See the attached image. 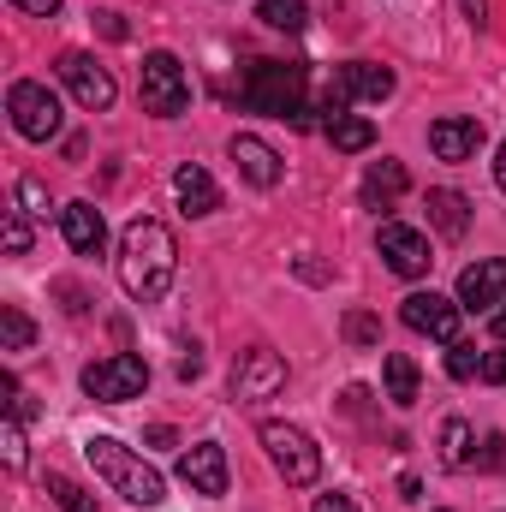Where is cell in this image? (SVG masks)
Listing matches in <instances>:
<instances>
[{
	"label": "cell",
	"mask_w": 506,
	"mask_h": 512,
	"mask_svg": "<svg viewBox=\"0 0 506 512\" xmlns=\"http://www.w3.org/2000/svg\"><path fill=\"white\" fill-rule=\"evenodd\" d=\"M137 90H143V108L161 114V120H179V114L191 108V78H185L179 54H167V48L143 54V78H137Z\"/></svg>",
	"instance_id": "cell-5"
},
{
	"label": "cell",
	"mask_w": 506,
	"mask_h": 512,
	"mask_svg": "<svg viewBox=\"0 0 506 512\" xmlns=\"http://www.w3.org/2000/svg\"><path fill=\"white\" fill-rule=\"evenodd\" d=\"M495 179H501V191H506V143H501V155H495Z\"/></svg>",
	"instance_id": "cell-41"
},
{
	"label": "cell",
	"mask_w": 506,
	"mask_h": 512,
	"mask_svg": "<svg viewBox=\"0 0 506 512\" xmlns=\"http://www.w3.org/2000/svg\"><path fill=\"white\" fill-rule=\"evenodd\" d=\"M84 453H90L96 477H102L120 501H131V507H161V501H167L161 471H155V465H143V459H137L131 447H120L114 435H90V441H84Z\"/></svg>",
	"instance_id": "cell-3"
},
{
	"label": "cell",
	"mask_w": 506,
	"mask_h": 512,
	"mask_svg": "<svg viewBox=\"0 0 506 512\" xmlns=\"http://www.w3.org/2000/svg\"><path fill=\"white\" fill-rule=\"evenodd\" d=\"M0 441H6V465L18 471V465H24V417H12V411H6V429H0Z\"/></svg>",
	"instance_id": "cell-30"
},
{
	"label": "cell",
	"mask_w": 506,
	"mask_h": 512,
	"mask_svg": "<svg viewBox=\"0 0 506 512\" xmlns=\"http://www.w3.org/2000/svg\"><path fill=\"white\" fill-rule=\"evenodd\" d=\"M227 155L239 161V173L251 179L256 191H274V185H280V173H286V167H280V155H274V143H262L256 131H239V137L227 143Z\"/></svg>",
	"instance_id": "cell-13"
},
{
	"label": "cell",
	"mask_w": 506,
	"mask_h": 512,
	"mask_svg": "<svg viewBox=\"0 0 506 512\" xmlns=\"http://www.w3.org/2000/svg\"><path fill=\"white\" fill-rule=\"evenodd\" d=\"M197 376H203V358H197V352H191V358H179V382H197Z\"/></svg>",
	"instance_id": "cell-37"
},
{
	"label": "cell",
	"mask_w": 506,
	"mask_h": 512,
	"mask_svg": "<svg viewBox=\"0 0 506 512\" xmlns=\"http://www.w3.org/2000/svg\"><path fill=\"white\" fill-rule=\"evenodd\" d=\"M262 453L268 465L292 483V489H310L322 477V447L298 429V423H262Z\"/></svg>",
	"instance_id": "cell-4"
},
{
	"label": "cell",
	"mask_w": 506,
	"mask_h": 512,
	"mask_svg": "<svg viewBox=\"0 0 506 512\" xmlns=\"http://www.w3.org/2000/svg\"><path fill=\"white\" fill-rule=\"evenodd\" d=\"M18 203H24L30 215H48V191H42V179H18Z\"/></svg>",
	"instance_id": "cell-31"
},
{
	"label": "cell",
	"mask_w": 506,
	"mask_h": 512,
	"mask_svg": "<svg viewBox=\"0 0 506 512\" xmlns=\"http://www.w3.org/2000/svg\"><path fill=\"white\" fill-rule=\"evenodd\" d=\"M60 227H66V245L78 256H102L108 251V221L96 203H66L60 209Z\"/></svg>",
	"instance_id": "cell-15"
},
{
	"label": "cell",
	"mask_w": 506,
	"mask_h": 512,
	"mask_svg": "<svg viewBox=\"0 0 506 512\" xmlns=\"http://www.w3.org/2000/svg\"><path fill=\"white\" fill-rule=\"evenodd\" d=\"M173 197H179L185 215H215V209H221V185H215L197 161H185V167L173 173Z\"/></svg>",
	"instance_id": "cell-17"
},
{
	"label": "cell",
	"mask_w": 506,
	"mask_h": 512,
	"mask_svg": "<svg viewBox=\"0 0 506 512\" xmlns=\"http://www.w3.org/2000/svg\"><path fill=\"white\" fill-rule=\"evenodd\" d=\"M459 310H465V304H453V298H441V292H411V298L399 304L405 328H411V334H429V340H441V346L459 340Z\"/></svg>",
	"instance_id": "cell-10"
},
{
	"label": "cell",
	"mask_w": 506,
	"mask_h": 512,
	"mask_svg": "<svg viewBox=\"0 0 506 512\" xmlns=\"http://www.w3.org/2000/svg\"><path fill=\"white\" fill-rule=\"evenodd\" d=\"M54 72H60V84L78 96V108H84V114H108V108H114V96H120L114 72H108L96 54H78V48H72V54H60V66H54Z\"/></svg>",
	"instance_id": "cell-7"
},
{
	"label": "cell",
	"mask_w": 506,
	"mask_h": 512,
	"mask_svg": "<svg viewBox=\"0 0 506 512\" xmlns=\"http://www.w3.org/2000/svg\"><path fill=\"white\" fill-rule=\"evenodd\" d=\"M477 465H483V471H506V435H489V441H483Z\"/></svg>",
	"instance_id": "cell-32"
},
{
	"label": "cell",
	"mask_w": 506,
	"mask_h": 512,
	"mask_svg": "<svg viewBox=\"0 0 506 512\" xmlns=\"http://www.w3.org/2000/svg\"><path fill=\"white\" fill-rule=\"evenodd\" d=\"M346 340H352V346H381V322L370 310H352V316H346Z\"/></svg>",
	"instance_id": "cell-28"
},
{
	"label": "cell",
	"mask_w": 506,
	"mask_h": 512,
	"mask_svg": "<svg viewBox=\"0 0 506 512\" xmlns=\"http://www.w3.org/2000/svg\"><path fill=\"white\" fill-rule=\"evenodd\" d=\"M376 251L381 262L393 268V274H405V280H417V274H429V239L417 233V227H405V221H381V233H376Z\"/></svg>",
	"instance_id": "cell-11"
},
{
	"label": "cell",
	"mask_w": 506,
	"mask_h": 512,
	"mask_svg": "<svg viewBox=\"0 0 506 512\" xmlns=\"http://www.w3.org/2000/svg\"><path fill=\"white\" fill-rule=\"evenodd\" d=\"M381 387H387V405L411 411V405H417V364H411L405 352H387V358H381Z\"/></svg>",
	"instance_id": "cell-20"
},
{
	"label": "cell",
	"mask_w": 506,
	"mask_h": 512,
	"mask_svg": "<svg viewBox=\"0 0 506 512\" xmlns=\"http://www.w3.org/2000/svg\"><path fill=\"white\" fill-rule=\"evenodd\" d=\"M483 137H489L483 120H459V114H453V120H435V126H429V149H435L441 161H471V155L483 149Z\"/></svg>",
	"instance_id": "cell-16"
},
{
	"label": "cell",
	"mask_w": 506,
	"mask_h": 512,
	"mask_svg": "<svg viewBox=\"0 0 506 512\" xmlns=\"http://www.w3.org/2000/svg\"><path fill=\"white\" fill-rule=\"evenodd\" d=\"M18 12H36V18H54L60 12V0H12Z\"/></svg>",
	"instance_id": "cell-36"
},
{
	"label": "cell",
	"mask_w": 506,
	"mask_h": 512,
	"mask_svg": "<svg viewBox=\"0 0 506 512\" xmlns=\"http://www.w3.org/2000/svg\"><path fill=\"white\" fill-rule=\"evenodd\" d=\"M173 441H179V435H173L167 423H155V429H149V447H173Z\"/></svg>",
	"instance_id": "cell-38"
},
{
	"label": "cell",
	"mask_w": 506,
	"mask_h": 512,
	"mask_svg": "<svg viewBox=\"0 0 506 512\" xmlns=\"http://www.w3.org/2000/svg\"><path fill=\"white\" fill-rule=\"evenodd\" d=\"M310 72L298 66V60H245V72H239V102L251 108V114H274V120H292V126H316V114H310Z\"/></svg>",
	"instance_id": "cell-2"
},
{
	"label": "cell",
	"mask_w": 506,
	"mask_h": 512,
	"mask_svg": "<svg viewBox=\"0 0 506 512\" xmlns=\"http://www.w3.org/2000/svg\"><path fill=\"white\" fill-rule=\"evenodd\" d=\"M429 227H435L441 239H465V227H471V203H465L459 191H429Z\"/></svg>",
	"instance_id": "cell-19"
},
{
	"label": "cell",
	"mask_w": 506,
	"mask_h": 512,
	"mask_svg": "<svg viewBox=\"0 0 506 512\" xmlns=\"http://www.w3.org/2000/svg\"><path fill=\"white\" fill-rule=\"evenodd\" d=\"M489 334H495V340L506 346V310H495V316H489Z\"/></svg>",
	"instance_id": "cell-40"
},
{
	"label": "cell",
	"mask_w": 506,
	"mask_h": 512,
	"mask_svg": "<svg viewBox=\"0 0 506 512\" xmlns=\"http://www.w3.org/2000/svg\"><path fill=\"white\" fill-rule=\"evenodd\" d=\"M96 30H102L108 42H126V36H131V24L120 18V12H96Z\"/></svg>",
	"instance_id": "cell-34"
},
{
	"label": "cell",
	"mask_w": 506,
	"mask_h": 512,
	"mask_svg": "<svg viewBox=\"0 0 506 512\" xmlns=\"http://www.w3.org/2000/svg\"><path fill=\"white\" fill-rule=\"evenodd\" d=\"M6 114H12V131L30 137V143H48V137H60V126H66L60 96L48 84H36V78H18L6 90Z\"/></svg>",
	"instance_id": "cell-6"
},
{
	"label": "cell",
	"mask_w": 506,
	"mask_h": 512,
	"mask_svg": "<svg viewBox=\"0 0 506 512\" xmlns=\"http://www.w3.org/2000/svg\"><path fill=\"white\" fill-rule=\"evenodd\" d=\"M465 18H471V24H483V18H489V0H465Z\"/></svg>",
	"instance_id": "cell-39"
},
{
	"label": "cell",
	"mask_w": 506,
	"mask_h": 512,
	"mask_svg": "<svg viewBox=\"0 0 506 512\" xmlns=\"http://www.w3.org/2000/svg\"><path fill=\"white\" fill-rule=\"evenodd\" d=\"M143 387H149V364H143L137 352H114V358H102V364L84 370V393H90L96 405H126Z\"/></svg>",
	"instance_id": "cell-8"
},
{
	"label": "cell",
	"mask_w": 506,
	"mask_h": 512,
	"mask_svg": "<svg viewBox=\"0 0 506 512\" xmlns=\"http://www.w3.org/2000/svg\"><path fill=\"white\" fill-rule=\"evenodd\" d=\"M310 512H358V501H352V495H322Z\"/></svg>",
	"instance_id": "cell-35"
},
{
	"label": "cell",
	"mask_w": 506,
	"mask_h": 512,
	"mask_svg": "<svg viewBox=\"0 0 506 512\" xmlns=\"http://www.w3.org/2000/svg\"><path fill=\"white\" fill-rule=\"evenodd\" d=\"M179 483H185L191 495L221 501V495H227V447H221V441H197V447L179 459Z\"/></svg>",
	"instance_id": "cell-12"
},
{
	"label": "cell",
	"mask_w": 506,
	"mask_h": 512,
	"mask_svg": "<svg viewBox=\"0 0 506 512\" xmlns=\"http://www.w3.org/2000/svg\"><path fill=\"white\" fill-rule=\"evenodd\" d=\"M477 370H483L477 346H471V340H453V346H447V376H453V382H471Z\"/></svg>",
	"instance_id": "cell-27"
},
{
	"label": "cell",
	"mask_w": 506,
	"mask_h": 512,
	"mask_svg": "<svg viewBox=\"0 0 506 512\" xmlns=\"http://www.w3.org/2000/svg\"><path fill=\"white\" fill-rule=\"evenodd\" d=\"M48 495H54V507L60 512H96V495H84L66 471H48Z\"/></svg>",
	"instance_id": "cell-26"
},
{
	"label": "cell",
	"mask_w": 506,
	"mask_h": 512,
	"mask_svg": "<svg viewBox=\"0 0 506 512\" xmlns=\"http://www.w3.org/2000/svg\"><path fill=\"white\" fill-rule=\"evenodd\" d=\"M506 298V256H483L459 274V304L465 310H489Z\"/></svg>",
	"instance_id": "cell-14"
},
{
	"label": "cell",
	"mask_w": 506,
	"mask_h": 512,
	"mask_svg": "<svg viewBox=\"0 0 506 512\" xmlns=\"http://www.w3.org/2000/svg\"><path fill=\"white\" fill-rule=\"evenodd\" d=\"M233 399L239 405H262V399H274L280 387H286V358L280 352H268V346H251V352H239V364H233Z\"/></svg>",
	"instance_id": "cell-9"
},
{
	"label": "cell",
	"mask_w": 506,
	"mask_h": 512,
	"mask_svg": "<svg viewBox=\"0 0 506 512\" xmlns=\"http://www.w3.org/2000/svg\"><path fill=\"white\" fill-rule=\"evenodd\" d=\"M346 90H352V102H387L393 96V72L370 66V60H352L346 66Z\"/></svg>",
	"instance_id": "cell-21"
},
{
	"label": "cell",
	"mask_w": 506,
	"mask_h": 512,
	"mask_svg": "<svg viewBox=\"0 0 506 512\" xmlns=\"http://www.w3.org/2000/svg\"><path fill=\"white\" fill-rule=\"evenodd\" d=\"M405 185H411V173H405L399 161H370V173H364V203H370V209H393V203L405 197Z\"/></svg>",
	"instance_id": "cell-18"
},
{
	"label": "cell",
	"mask_w": 506,
	"mask_h": 512,
	"mask_svg": "<svg viewBox=\"0 0 506 512\" xmlns=\"http://www.w3.org/2000/svg\"><path fill=\"white\" fill-rule=\"evenodd\" d=\"M483 382H495V387H506V346H495V352H483V370H477Z\"/></svg>",
	"instance_id": "cell-33"
},
{
	"label": "cell",
	"mask_w": 506,
	"mask_h": 512,
	"mask_svg": "<svg viewBox=\"0 0 506 512\" xmlns=\"http://www.w3.org/2000/svg\"><path fill=\"white\" fill-rule=\"evenodd\" d=\"M30 340H36V322L18 304H0V352H24Z\"/></svg>",
	"instance_id": "cell-25"
},
{
	"label": "cell",
	"mask_w": 506,
	"mask_h": 512,
	"mask_svg": "<svg viewBox=\"0 0 506 512\" xmlns=\"http://www.w3.org/2000/svg\"><path fill=\"white\" fill-rule=\"evenodd\" d=\"M328 143H334L340 155H358V149L376 143V120H364V114H340V120H328Z\"/></svg>",
	"instance_id": "cell-22"
},
{
	"label": "cell",
	"mask_w": 506,
	"mask_h": 512,
	"mask_svg": "<svg viewBox=\"0 0 506 512\" xmlns=\"http://www.w3.org/2000/svg\"><path fill=\"white\" fill-rule=\"evenodd\" d=\"M24 251H30V221H24V209H6V256Z\"/></svg>",
	"instance_id": "cell-29"
},
{
	"label": "cell",
	"mask_w": 506,
	"mask_h": 512,
	"mask_svg": "<svg viewBox=\"0 0 506 512\" xmlns=\"http://www.w3.org/2000/svg\"><path fill=\"white\" fill-rule=\"evenodd\" d=\"M471 447H477L471 423H465V417H447V423H441V465H447V471L471 465Z\"/></svg>",
	"instance_id": "cell-23"
},
{
	"label": "cell",
	"mask_w": 506,
	"mask_h": 512,
	"mask_svg": "<svg viewBox=\"0 0 506 512\" xmlns=\"http://www.w3.org/2000/svg\"><path fill=\"white\" fill-rule=\"evenodd\" d=\"M256 18H262L268 30H286V36H298V30L310 24V6H304V0H262V6H256Z\"/></svg>",
	"instance_id": "cell-24"
},
{
	"label": "cell",
	"mask_w": 506,
	"mask_h": 512,
	"mask_svg": "<svg viewBox=\"0 0 506 512\" xmlns=\"http://www.w3.org/2000/svg\"><path fill=\"white\" fill-rule=\"evenodd\" d=\"M173 274H179V245H173V233L161 227V221H131L126 239H120V286H126L137 304H155V298H167V286H173Z\"/></svg>",
	"instance_id": "cell-1"
}]
</instances>
